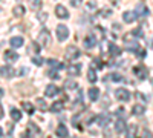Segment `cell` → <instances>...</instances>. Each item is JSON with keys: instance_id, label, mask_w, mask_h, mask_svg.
<instances>
[{"instance_id": "obj_1", "label": "cell", "mask_w": 153, "mask_h": 138, "mask_svg": "<svg viewBox=\"0 0 153 138\" xmlns=\"http://www.w3.org/2000/svg\"><path fill=\"white\" fill-rule=\"evenodd\" d=\"M80 57V51H78V48H75V46H68L66 48V51H65V58L68 61H74L75 58H78Z\"/></svg>"}, {"instance_id": "obj_2", "label": "cell", "mask_w": 153, "mask_h": 138, "mask_svg": "<svg viewBox=\"0 0 153 138\" xmlns=\"http://www.w3.org/2000/svg\"><path fill=\"white\" fill-rule=\"evenodd\" d=\"M49 43H51V34H49V31L48 29H42L40 34H38V45L46 48V46H49Z\"/></svg>"}, {"instance_id": "obj_3", "label": "cell", "mask_w": 153, "mask_h": 138, "mask_svg": "<svg viewBox=\"0 0 153 138\" xmlns=\"http://www.w3.org/2000/svg\"><path fill=\"white\" fill-rule=\"evenodd\" d=\"M133 74L136 75V77H138L139 80H146V78H147L149 71H147V68H146L144 65H138V66H135V68H133Z\"/></svg>"}, {"instance_id": "obj_4", "label": "cell", "mask_w": 153, "mask_h": 138, "mask_svg": "<svg viewBox=\"0 0 153 138\" xmlns=\"http://www.w3.org/2000/svg\"><path fill=\"white\" fill-rule=\"evenodd\" d=\"M57 37H58L60 42L66 40L69 37V29H68L66 25H58V26H57Z\"/></svg>"}, {"instance_id": "obj_5", "label": "cell", "mask_w": 153, "mask_h": 138, "mask_svg": "<svg viewBox=\"0 0 153 138\" xmlns=\"http://www.w3.org/2000/svg\"><path fill=\"white\" fill-rule=\"evenodd\" d=\"M115 97H117V100H120V101H129V100H130L129 91L124 89V87H120V89H117V92H115Z\"/></svg>"}, {"instance_id": "obj_6", "label": "cell", "mask_w": 153, "mask_h": 138, "mask_svg": "<svg viewBox=\"0 0 153 138\" xmlns=\"http://www.w3.org/2000/svg\"><path fill=\"white\" fill-rule=\"evenodd\" d=\"M149 8H147V5L146 3H143V2H139L136 6H135V14H139V16H149Z\"/></svg>"}, {"instance_id": "obj_7", "label": "cell", "mask_w": 153, "mask_h": 138, "mask_svg": "<svg viewBox=\"0 0 153 138\" xmlns=\"http://www.w3.org/2000/svg\"><path fill=\"white\" fill-rule=\"evenodd\" d=\"M55 14H57V17H60V19H63V20L69 19V12H68V9L63 6V5H57V6H55Z\"/></svg>"}, {"instance_id": "obj_8", "label": "cell", "mask_w": 153, "mask_h": 138, "mask_svg": "<svg viewBox=\"0 0 153 138\" xmlns=\"http://www.w3.org/2000/svg\"><path fill=\"white\" fill-rule=\"evenodd\" d=\"M14 74H16L14 68H11L9 65H6V66H2V68H0V75H2V77H5V78L12 77Z\"/></svg>"}, {"instance_id": "obj_9", "label": "cell", "mask_w": 153, "mask_h": 138, "mask_svg": "<svg viewBox=\"0 0 153 138\" xmlns=\"http://www.w3.org/2000/svg\"><path fill=\"white\" fill-rule=\"evenodd\" d=\"M5 61L6 63H14V61L19 60V54L16 51H5Z\"/></svg>"}, {"instance_id": "obj_10", "label": "cell", "mask_w": 153, "mask_h": 138, "mask_svg": "<svg viewBox=\"0 0 153 138\" xmlns=\"http://www.w3.org/2000/svg\"><path fill=\"white\" fill-rule=\"evenodd\" d=\"M60 92V89L55 86V84H49L46 89H45V95L46 97H54V95H57Z\"/></svg>"}, {"instance_id": "obj_11", "label": "cell", "mask_w": 153, "mask_h": 138, "mask_svg": "<svg viewBox=\"0 0 153 138\" xmlns=\"http://www.w3.org/2000/svg\"><path fill=\"white\" fill-rule=\"evenodd\" d=\"M55 134H57V137H60V138H68V137H69L68 128L65 126V124H60V126L57 128V131H55Z\"/></svg>"}, {"instance_id": "obj_12", "label": "cell", "mask_w": 153, "mask_h": 138, "mask_svg": "<svg viewBox=\"0 0 153 138\" xmlns=\"http://www.w3.org/2000/svg\"><path fill=\"white\" fill-rule=\"evenodd\" d=\"M95 45H97V37H95V35H87L86 39H84V48L91 49V48H94Z\"/></svg>"}, {"instance_id": "obj_13", "label": "cell", "mask_w": 153, "mask_h": 138, "mask_svg": "<svg viewBox=\"0 0 153 138\" xmlns=\"http://www.w3.org/2000/svg\"><path fill=\"white\" fill-rule=\"evenodd\" d=\"M136 14L135 12H132V11H126L124 14H123V20L126 22V23H132V22H135L136 20Z\"/></svg>"}, {"instance_id": "obj_14", "label": "cell", "mask_w": 153, "mask_h": 138, "mask_svg": "<svg viewBox=\"0 0 153 138\" xmlns=\"http://www.w3.org/2000/svg\"><path fill=\"white\" fill-rule=\"evenodd\" d=\"M80 71H81V65L75 63V65H71L68 68V74L72 75V77H75V75H80Z\"/></svg>"}, {"instance_id": "obj_15", "label": "cell", "mask_w": 153, "mask_h": 138, "mask_svg": "<svg viewBox=\"0 0 153 138\" xmlns=\"http://www.w3.org/2000/svg\"><path fill=\"white\" fill-rule=\"evenodd\" d=\"M95 121L98 123V126L104 128L106 124H109V121H110V115H98V117L95 118Z\"/></svg>"}, {"instance_id": "obj_16", "label": "cell", "mask_w": 153, "mask_h": 138, "mask_svg": "<svg viewBox=\"0 0 153 138\" xmlns=\"http://www.w3.org/2000/svg\"><path fill=\"white\" fill-rule=\"evenodd\" d=\"M48 65H49V68H52L54 71H57V69H63V68H65V65L60 63V61H58V60H55V58H49V60H48Z\"/></svg>"}, {"instance_id": "obj_17", "label": "cell", "mask_w": 153, "mask_h": 138, "mask_svg": "<svg viewBox=\"0 0 153 138\" xmlns=\"http://www.w3.org/2000/svg\"><path fill=\"white\" fill-rule=\"evenodd\" d=\"M25 12H26V9H25L23 5H16L14 8H12V14H14L16 17H22V16H25Z\"/></svg>"}, {"instance_id": "obj_18", "label": "cell", "mask_w": 153, "mask_h": 138, "mask_svg": "<svg viewBox=\"0 0 153 138\" xmlns=\"http://www.w3.org/2000/svg\"><path fill=\"white\" fill-rule=\"evenodd\" d=\"M23 43H25V40L22 39V37H12V39L9 40V45L12 48H20V46H23Z\"/></svg>"}, {"instance_id": "obj_19", "label": "cell", "mask_w": 153, "mask_h": 138, "mask_svg": "<svg viewBox=\"0 0 153 138\" xmlns=\"http://www.w3.org/2000/svg\"><path fill=\"white\" fill-rule=\"evenodd\" d=\"M22 107H23V110L26 112V114H29V115H32L34 112H35L34 104H31L29 101H23V103H22Z\"/></svg>"}, {"instance_id": "obj_20", "label": "cell", "mask_w": 153, "mask_h": 138, "mask_svg": "<svg viewBox=\"0 0 153 138\" xmlns=\"http://www.w3.org/2000/svg\"><path fill=\"white\" fill-rule=\"evenodd\" d=\"M136 135V126L135 124H129L126 129V138H135Z\"/></svg>"}, {"instance_id": "obj_21", "label": "cell", "mask_w": 153, "mask_h": 138, "mask_svg": "<svg viewBox=\"0 0 153 138\" xmlns=\"http://www.w3.org/2000/svg\"><path fill=\"white\" fill-rule=\"evenodd\" d=\"M109 54L113 55V57H118V55L121 54V48L117 46V45H113V43H110V45H109Z\"/></svg>"}, {"instance_id": "obj_22", "label": "cell", "mask_w": 153, "mask_h": 138, "mask_svg": "<svg viewBox=\"0 0 153 138\" xmlns=\"http://www.w3.org/2000/svg\"><path fill=\"white\" fill-rule=\"evenodd\" d=\"M126 129H127L126 121H124V120H118L117 124H115V131H117L118 134H123V132H126Z\"/></svg>"}, {"instance_id": "obj_23", "label": "cell", "mask_w": 153, "mask_h": 138, "mask_svg": "<svg viewBox=\"0 0 153 138\" xmlns=\"http://www.w3.org/2000/svg\"><path fill=\"white\" fill-rule=\"evenodd\" d=\"M87 94H89V98H91L92 101H97L98 97H100V91H98V87H91Z\"/></svg>"}, {"instance_id": "obj_24", "label": "cell", "mask_w": 153, "mask_h": 138, "mask_svg": "<svg viewBox=\"0 0 153 138\" xmlns=\"http://www.w3.org/2000/svg\"><path fill=\"white\" fill-rule=\"evenodd\" d=\"M132 112L135 115H138V117H141L144 112H146V107L143 106V104H135L133 107H132Z\"/></svg>"}, {"instance_id": "obj_25", "label": "cell", "mask_w": 153, "mask_h": 138, "mask_svg": "<svg viewBox=\"0 0 153 138\" xmlns=\"http://www.w3.org/2000/svg\"><path fill=\"white\" fill-rule=\"evenodd\" d=\"M11 118L14 120V121L22 120V112L19 109H16V107H11Z\"/></svg>"}, {"instance_id": "obj_26", "label": "cell", "mask_w": 153, "mask_h": 138, "mask_svg": "<svg viewBox=\"0 0 153 138\" xmlns=\"http://www.w3.org/2000/svg\"><path fill=\"white\" fill-rule=\"evenodd\" d=\"M87 80L91 81V83H95L97 81V72H95L94 68H89V71H87Z\"/></svg>"}, {"instance_id": "obj_27", "label": "cell", "mask_w": 153, "mask_h": 138, "mask_svg": "<svg viewBox=\"0 0 153 138\" xmlns=\"http://www.w3.org/2000/svg\"><path fill=\"white\" fill-rule=\"evenodd\" d=\"M63 107H65V104H63L61 101H55L52 106H51V112H61Z\"/></svg>"}, {"instance_id": "obj_28", "label": "cell", "mask_w": 153, "mask_h": 138, "mask_svg": "<svg viewBox=\"0 0 153 138\" xmlns=\"http://www.w3.org/2000/svg\"><path fill=\"white\" fill-rule=\"evenodd\" d=\"M29 5H31V8H32L34 11H38V9L43 6V3L40 2V0H31V3H29Z\"/></svg>"}, {"instance_id": "obj_29", "label": "cell", "mask_w": 153, "mask_h": 138, "mask_svg": "<svg viewBox=\"0 0 153 138\" xmlns=\"http://www.w3.org/2000/svg\"><path fill=\"white\" fill-rule=\"evenodd\" d=\"M37 107H40L42 110H46L48 109V104L43 98H37Z\"/></svg>"}, {"instance_id": "obj_30", "label": "cell", "mask_w": 153, "mask_h": 138, "mask_svg": "<svg viewBox=\"0 0 153 138\" xmlns=\"http://www.w3.org/2000/svg\"><path fill=\"white\" fill-rule=\"evenodd\" d=\"M28 129H29V131H32L35 135L40 134V129H38V128L35 126V123H32V121H31V123H28Z\"/></svg>"}, {"instance_id": "obj_31", "label": "cell", "mask_w": 153, "mask_h": 138, "mask_svg": "<svg viewBox=\"0 0 153 138\" xmlns=\"http://www.w3.org/2000/svg\"><path fill=\"white\" fill-rule=\"evenodd\" d=\"M37 19L40 20L42 23H45L48 20V14H46V12H37Z\"/></svg>"}, {"instance_id": "obj_32", "label": "cell", "mask_w": 153, "mask_h": 138, "mask_svg": "<svg viewBox=\"0 0 153 138\" xmlns=\"http://www.w3.org/2000/svg\"><path fill=\"white\" fill-rule=\"evenodd\" d=\"M135 54L138 55V58H144V57H146V51H144L143 48H138L136 51H135Z\"/></svg>"}, {"instance_id": "obj_33", "label": "cell", "mask_w": 153, "mask_h": 138, "mask_svg": "<svg viewBox=\"0 0 153 138\" xmlns=\"http://www.w3.org/2000/svg\"><path fill=\"white\" fill-rule=\"evenodd\" d=\"M32 63L37 66H42L43 65V58L42 57H32Z\"/></svg>"}, {"instance_id": "obj_34", "label": "cell", "mask_w": 153, "mask_h": 138, "mask_svg": "<svg viewBox=\"0 0 153 138\" xmlns=\"http://www.w3.org/2000/svg\"><path fill=\"white\" fill-rule=\"evenodd\" d=\"M110 80H113V81H121V80H124L120 74H110Z\"/></svg>"}, {"instance_id": "obj_35", "label": "cell", "mask_w": 153, "mask_h": 138, "mask_svg": "<svg viewBox=\"0 0 153 138\" xmlns=\"http://www.w3.org/2000/svg\"><path fill=\"white\" fill-rule=\"evenodd\" d=\"M48 75H49L51 78H54V80H57V78H58V72H57V71H54V69H52V71H48Z\"/></svg>"}, {"instance_id": "obj_36", "label": "cell", "mask_w": 153, "mask_h": 138, "mask_svg": "<svg viewBox=\"0 0 153 138\" xmlns=\"http://www.w3.org/2000/svg\"><path fill=\"white\" fill-rule=\"evenodd\" d=\"M65 86L68 87V89H75V87H76V83H74V81H71V80H69V81H66V83H65Z\"/></svg>"}, {"instance_id": "obj_37", "label": "cell", "mask_w": 153, "mask_h": 138, "mask_svg": "<svg viewBox=\"0 0 153 138\" xmlns=\"http://www.w3.org/2000/svg\"><path fill=\"white\" fill-rule=\"evenodd\" d=\"M124 112H126V110H124L123 107H120V109L117 110V115L120 117V120H124V117H126V115H124Z\"/></svg>"}, {"instance_id": "obj_38", "label": "cell", "mask_w": 153, "mask_h": 138, "mask_svg": "<svg viewBox=\"0 0 153 138\" xmlns=\"http://www.w3.org/2000/svg\"><path fill=\"white\" fill-rule=\"evenodd\" d=\"M110 14H112V11H110V9H107V8L101 11V16H103V17H109Z\"/></svg>"}, {"instance_id": "obj_39", "label": "cell", "mask_w": 153, "mask_h": 138, "mask_svg": "<svg viewBox=\"0 0 153 138\" xmlns=\"http://www.w3.org/2000/svg\"><path fill=\"white\" fill-rule=\"evenodd\" d=\"M132 34H133L135 37H143V29H141V28H138V29H136V31H133Z\"/></svg>"}, {"instance_id": "obj_40", "label": "cell", "mask_w": 153, "mask_h": 138, "mask_svg": "<svg viewBox=\"0 0 153 138\" xmlns=\"http://www.w3.org/2000/svg\"><path fill=\"white\" fill-rule=\"evenodd\" d=\"M71 5H72L74 8H76V6L81 5V0H71Z\"/></svg>"}, {"instance_id": "obj_41", "label": "cell", "mask_w": 153, "mask_h": 138, "mask_svg": "<svg viewBox=\"0 0 153 138\" xmlns=\"http://www.w3.org/2000/svg\"><path fill=\"white\" fill-rule=\"evenodd\" d=\"M135 97H138L139 100H143V101H147V98H146V97H144L141 92H136V94H135Z\"/></svg>"}, {"instance_id": "obj_42", "label": "cell", "mask_w": 153, "mask_h": 138, "mask_svg": "<svg viewBox=\"0 0 153 138\" xmlns=\"http://www.w3.org/2000/svg\"><path fill=\"white\" fill-rule=\"evenodd\" d=\"M143 138H152V134H150L149 131H144V132H143Z\"/></svg>"}, {"instance_id": "obj_43", "label": "cell", "mask_w": 153, "mask_h": 138, "mask_svg": "<svg viewBox=\"0 0 153 138\" xmlns=\"http://www.w3.org/2000/svg\"><path fill=\"white\" fill-rule=\"evenodd\" d=\"M22 138H29V131L23 132V134H22Z\"/></svg>"}, {"instance_id": "obj_44", "label": "cell", "mask_w": 153, "mask_h": 138, "mask_svg": "<svg viewBox=\"0 0 153 138\" xmlns=\"http://www.w3.org/2000/svg\"><path fill=\"white\" fill-rule=\"evenodd\" d=\"M0 118H3V109H2V106H0Z\"/></svg>"}, {"instance_id": "obj_45", "label": "cell", "mask_w": 153, "mask_h": 138, "mask_svg": "<svg viewBox=\"0 0 153 138\" xmlns=\"http://www.w3.org/2000/svg\"><path fill=\"white\" fill-rule=\"evenodd\" d=\"M3 94H5V91H3V89H0V98L3 97Z\"/></svg>"}, {"instance_id": "obj_46", "label": "cell", "mask_w": 153, "mask_h": 138, "mask_svg": "<svg viewBox=\"0 0 153 138\" xmlns=\"http://www.w3.org/2000/svg\"><path fill=\"white\" fill-rule=\"evenodd\" d=\"M3 137V131H2V128H0V138Z\"/></svg>"}]
</instances>
